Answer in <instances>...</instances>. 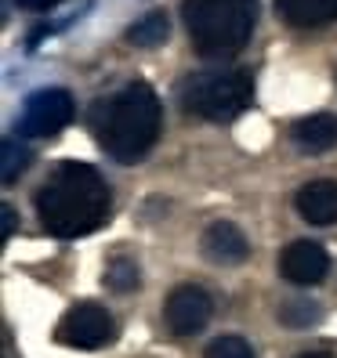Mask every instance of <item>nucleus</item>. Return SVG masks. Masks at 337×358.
Here are the masks:
<instances>
[{"label": "nucleus", "mask_w": 337, "mask_h": 358, "mask_svg": "<svg viewBox=\"0 0 337 358\" xmlns=\"http://www.w3.org/2000/svg\"><path fill=\"white\" fill-rule=\"evenodd\" d=\"M298 358H337V355H330V351H305V355H298Z\"/></svg>", "instance_id": "nucleus-20"}, {"label": "nucleus", "mask_w": 337, "mask_h": 358, "mask_svg": "<svg viewBox=\"0 0 337 358\" xmlns=\"http://www.w3.org/2000/svg\"><path fill=\"white\" fill-rule=\"evenodd\" d=\"M203 358H254V351L243 336H218V341L207 344Z\"/></svg>", "instance_id": "nucleus-17"}, {"label": "nucleus", "mask_w": 337, "mask_h": 358, "mask_svg": "<svg viewBox=\"0 0 337 358\" xmlns=\"http://www.w3.org/2000/svg\"><path fill=\"white\" fill-rule=\"evenodd\" d=\"M113 315L105 311L102 304H73L66 315H62V322L55 329V341L66 344V348H80V351H95V348H105L113 341Z\"/></svg>", "instance_id": "nucleus-6"}, {"label": "nucleus", "mask_w": 337, "mask_h": 358, "mask_svg": "<svg viewBox=\"0 0 337 358\" xmlns=\"http://www.w3.org/2000/svg\"><path fill=\"white\" fill-rule=\"evenodd\" d=\"M290 138L301 152L308 156H319V152H330L337 145V116L330 113H315V116H305L290 127Z\"/></svg>", "instance_id": "nucleus-11"}, {"label": "nucleus", "mask_w": 337, "mask_h": 358, "mask_svg": "<svg viewBox=\"0 0 337 358\" xmlns=\"http://www.w3.org/2000/svg\"><path fill=\"white\" fill-rule=\"evenodd\" d=\"M330 271V254L315 239H294L280 254V275L294 286H315Z\"/></svg>", "instance_id": "nucleus-8"}, {"label": "nucleus", "mask_w": 337, "mask_h": 358, "mask_svg": "<svg viewBox=\"0 0 337 358\" xmlns=\"http://www.w3.org/2000/svg\"><path fill=\"white\" fill-rule=\"evenodd\" d=\"M181 18L203 58H233L250 44L258 0H181Z\"/></svg>", "instance_id": "nucleus-3"}, {"label": "nucleus", "mask_w": 337, "mask_h": 358, "mask_svg": "<svg viewBox=\"0 0 337 358\" xmlns=\"http://www.w3.org/2000/svg\"><path fill=\"white\" fill-rule=\"evenodd\" d=\"M210 315H214V301H210V293L203 286H193V282L171 289V297L163 304V322L174 336L200 333L210 322Z\"/></svg>", "instance_id": "nucleus-7"}, {"label": "nucleus", "mask_w": 337, "mask_h": 358, "mask_svg": "<svg viewBox=\"0 0 337 358\" xmlns=\"http://www.w3.org/2000/svg\"><path fill=\"white\" fill-rule=\"evenodd\" d=\"M319 319H323V311L315 308L312 301H290V304L280 308V322L290 326V329H308V326H315Z\"/></svg>", "instance_id": "nucleus-15"}, {"label": "nucleus", "mask_w": 337, "mask_h": 358, "mask_svg": "<svg viewBox=\"0 0 337 358\" xmlns=\"http://www.w3.org/2000/svg\"><path fill=\"white\" fill-rule=\"evenodd\" d=\"M167 33H171V22H167V15L163 11H149V15H142L138 22L128 29V40L135 48H156L167 40Z\"/></svg>", "instance_id": "nucleus-13"}, {"label": "nucleus", "mask_w": 337, "mask_h": 358, "mask_svg": "<svg viewBox=\"0 0 337 358\" xmlns=\"http://www.w3.org/2000/svg\"><path fill=\"white\" fill-rule=\"evenodd\" d=\"M36 217L55 239H80L102 228L113 210V196L105 178L91 163L66 159L36 188Z\"/></svg>", "instance_id": "nucleus-1"}, {"label": "nucleus", "mask_w": 337, "mask_h": 358, "mask_svg": "<svg viewBox=\"0 0 337 358\" xmlns=\"http://www.w3.org/2000/svg\"><path fill=\"white\" fill-rule=\"evenodd\" d=\"M105 286L116 289V293H128L138 286V264L128 257H113L109 268H105Z\"/></svg>", "instance_id": "nucleus-16"}, {"label": "nucleus", "mask_w": 337, "mask_h": 358, "mask_svg": "<svg viewBox=\"0 0 337 358\" xmlns=\"http://www.w3.org/2000/svg\"><path fill=\"white\" fill-rule=\"evenodd\" d=\"M294 206H298V214L308 221V224H333L337 221V181H308L298 188V196H294Z\"/></svg>", "instance_id": "nucleus-10"}, {"label": "nucleus", "mask_w": 337, "mask_h": 358, "mask_svg": "<svg viewBox=\"0 0 337 358\" xmlns=\"http://www.w3.org/2000/svg\"><path fill=\"white\" fill-rule=\"evenodd\" d=\"M0 217H4V231H0V243H8V239H11V231H15V210H11V206H0Z\"/></svg>", "instance_id": "nucleus-18"}, {"label": "nucleus", "mask_w": 337, "mask_h": 358, "mask_svg": "<svg viewBox=\"0 0 337 358\" xmlns=\"http://www.w3.org/2000/svg\"><path fill=\"white\" fill-rule=\"evenodd\" d=\"M163 127L160 98L149 83H128L95 109V131L102 149L116 163H138L156 145Z\"/></svg>", "instance_id": "nucleus-2"}, {"label": "nucleus", "mask_w": 337, "mask_h": 358, "mask_svg": "<svg viewBox=\"0 0 337 358\" xmlns=\"http://www.w3.org/2000/svg\"><path fill=\"white\" fill-rule=\"evenodd\" d=\"M73 94L62 91V87H44L26 98L22 105V116H18L15 131L22 138H51L62 127H69L73 120Z\"/></svg>", "instance_id": "nucleus-5"}, {"label": "nucleus", "mask_w": 337, "mask_h": 358, "mask_svg": "<svg viewBox=\"0 0 337 358\" xmlns=\"http://www.w3.org/2000/svg\"><path fill=\"white\" fill-rule=\"evenodd\" d=\"M276 11L294 29H319L337 18V0H276Z\"/></svg>", "instance_id": "nucleus-12"}, {"label": "nucleus", "mask_w": 337, "mask_h": 358, "mask_svg": "<svg viewBox=\"0 0 337 358\" xmlns=\"http://www.w3.org/2000/svg\"><path fill=\"white\" fill-rule=\"evenodd\" d=\"M250 98H254V76L243 69H218V73H193L181 80L178 101L188 116H200L210 123L236 120Z\"/></svg>", "instance_id": "nucleus-4"}, {"label": "nucleus", "mask_w": 337, "mask_h": 358, "mask_svg": "<svg viewBox=\"0 0 337 358\" xmlns=\"http://www.w3.org/2000/svg\"><path fill=\"white\" fill-rule=\"evenodd\" d=\"M18 8H26V11H48V8H55L58 0H15Z\"/></svg>", "instance_id": "nucleus-19"}, {"label": "nucleus", "mask_w": 337, "mask_h": 358, "mask_svg": "<svg viewBox=\"0 0 337 358\" xmlns=\"http://www.w3.org/2000/svg\"><path fill=\"white\" fill-rule=\"evenodd\" d=\"M200 250H203V257L210 264H240L250 254V243L233 221H214V224H207L203 239H200Z\"/></svg>", "instance_id": "nucleus-9"}, {"label": "nucleus", "mask_w": 337, "mask_h": 358, "mask_svg": "<svg viewBox=\"0 0 337 358\" xmlns=\"http://www.w3.org/2000/svg\"><path fill=\"white\" fill-rule=\"evenodd\" d=\"M29 145H22L18 138H4V166H0V178H4V185H15L18 178H22L29 171Z\"/></svg>", "instance_id": "nucleus-14"}]
</instances>
